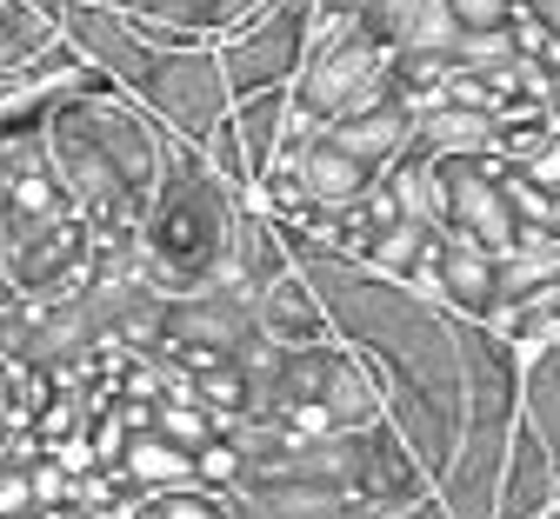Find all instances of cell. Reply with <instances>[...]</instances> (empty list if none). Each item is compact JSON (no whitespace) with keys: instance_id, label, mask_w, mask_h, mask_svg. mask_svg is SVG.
Returning a JSON list of instances; mask_svg holds the SVG:
<instances>
[{"instance_id":"cell-3","label":"cell","mask_w":560,"mask_h":519,"mask_svg":"<svg viewBox=\"0 0 560 519\" xmlns=\"http://www.w3.org/2000/svg\"><path fill=\"white\" fill-rule=\"evenodd\" d=\"M247 320L260 333V346H314V340H334V320H327V300L320 286L307 280V267H280L273 280H260L247 293Z\"/></svg>"},{"instance_id":"cell-1","label":"cell","mask_w":560,"mask_h":519,"mask_svg":"<svg viewBox=\"0 0 560 519\" xmlns=\"http://www.w3.org/2000/svg\"><path fill=\"white\" fill-rule=\"evenodd\" d=\"M40 146H47V167L60 174L67 200L88 213L94 240L107 247V260L120 267L133 234H140V213H148L161 167H167V133L161 120L140 107L133 94H120L101 73H81L74 87H60L40 114Z\"/></svg>"},{"instance_id":"cell-2","label":"cell","mask_w":560,"mask_h":519,"mask_svg":"<svg viewBox=\"0 0 560 519\" xmlns=\"http://www.w3.org/2000/svg\"><path fill=\"white\" fill-rule=\"evenodd\" d=\"M234 220H241V193L207 167L200 146H167L161 187L140 213V234L127 247V273L161 293V300H180V293L221 286L228 280V253H234Z\"/></svg>"},{"instance_id":"cell-4","label":"cell","mask_w":560,"mask_h":519,"mask_svg":"<svg viewBox=\"0 0 560 519\" xmlns=\"http://www.w3.org/2000/svg\"><path fill=\"white\" fill-rule=\"evenodd\" d=\"M14 433H21V406H14V374H8V359H0V453H8Z\"/></svg>"}]
</instances>
